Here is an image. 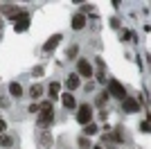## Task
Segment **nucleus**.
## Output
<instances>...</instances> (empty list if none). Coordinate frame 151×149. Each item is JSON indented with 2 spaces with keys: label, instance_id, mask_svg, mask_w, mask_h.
I'll use <instances>...</instances> for the list:
<instances>
[{
  "label": "nucleus",
  "instance_id": "f257e3e1",
  "mask_svg": "<svg viewBox=\"0 0 151 149\" xmlns=\"http://www.w3.org/2000/svg\"><path fill=\"white\" fill-rule=\"evenodd\" d=\"M111 95H113V97H117V99H122V102L126 99V90H124V86H122L117 79L111 81Z\"/></svg>",
  "mask_w": 151,
  "mask_h": 149
},
{
  "label": "nucleus",
  "instance_id": "f03ea898",
  "mask_svg": "<svg viewBox=\"0 0 151 149\" xmlns=\"http://www.w3.org/2000/svg\"><path fill=\"white\" fill-rule=\"evenodd\" d=\"M90 118H93V108H90L88 104H83L81 108H79V113H77V120L81 124H90Z\"/></svg>",
  "mask_w": 151,
  "mask_h": 149
},
{
  "label": "nucleus",
  "instance_id": "7ed1b4c3",
  "mask_svg": "<svg viewBox=\"0 0 151 149\" xmlns=\"http://www.w3.org/2000/svg\"><path fill=\"white\" fill-rule=\"evenodd\" d=\"M47 122H52V104L50 102L41 106V118H38V124H47Z\"/></svg>",
  "mask_w": 151,
  "mask_h": 149
},
{
  "label": "nucleus",
  "instance_id": "20e7f679",
  "mask_svg": "<svg viewBox=\"0 0 151 149\" xmlns=\"http://www.w3.org/2000/svg\"><path fill=\"white\" fill-rule=\"evenodd\" d=\"M27 27H29V16H27L25 12H20L18 16H16V32H25Z\"/></svg>",
  "mask_w": 151,
  "mask_h": 149
},
{
  "label": "nucleus",
  "instance_id": "39448f33",
  "mask_svg": "<svg viewBox=\"0 0 151 149\" xmlns=\"http://www.w3.org/2000/svg\"><path fill=\"white\" fill-rule=\"evenodd\" d=\"M61 41H63V36H61V34H52V36H50V38H47V41H45V45H43V50H45V52H52V50L57 48V45H59V43H61Z\"/></svg>",
  "mask_w": 151,
  "mask_h": 149
},
{
  "label": "nucleus",
  "instance_id": "423d86ee",
  "mask_svg": "<svg viewBox=\"0 0 151 149\" xmlns=\"http://www.w3.org/2000/svg\"><path fill=\"white\" fill-rule=\"evenodd\" d=\"M122 104H124V111H126V113H135V111H140V102H138V99L126 97Z\"/></svg>",
  "mask_w": 151,
  "mask_h": 149
},
{
  "label": "nucleus",
  "instance_id": "0eeeda50",
  "mask_svg": "<svg viewBox=\"0 0 151 149\" xmlns=\"http://www.w3.org/2000/svg\"><path fill=\"white\" fill-rule=\"evenodd\" d=\"M77 68H79V74H83V77H90V74H93V68H90V63L86 61V59H79Z\"/></svg>",
  "mask_w": 151,
  "mask_h": 149
},
{
  "label": "nucleus",
  "instance_id": "6e6552de",
  "mask_svg": "<svg viewBox=\"0 0 151 149\" xmlns=\"http://www.w3.org/2000/svg\"><path fill=\"white\" fill-rule=\"evenodd\" d=\"M0 12L5 14V16H12V18H16V16L20 14L16 5H2V7H0Z\"/></svg>",
  "mask_w": 151,
  "mask_h": 149
},
{
  "label": "nucleus",
  "instance_id": "1a4fd4ad",
  "mask_svg": "<svg viewBox=\"0 0 151 149\" xmlns=\"http://www.w3.org/2000/svg\"><path fill=\"white\" fill-rule=\"evenodd\" d=\"M83 25H86V16L83 14H75L72 16V30H81Z\"/></svg>",
  "mask_w": 151,
  "mask_h": 149
},
{
  "label": "nucleus",
  "instance_id": "9d476101",
  "mask_svg": "<svg viewBox=\"0 0 151 149\" xmlns=\"http://www.w3.org/2000/svg\"><path fill=\"white\" fill-rule=\"evenodd\" d=\"M61 102H63V106H68V108H75V97H72V95L70 93H65L61 97Z\"/></svg>",
  "mask_w": 151,
  "mask_h": 149
},
{
  "label": "nucleus",
  "instance_id": "9b49d317",
  "mask_svg": "<svg viewBox=\"0 0 151 149\" xmlns=\"http://www.w3.org/2000/svg\"><path fill=\"white\" fill-rule=\"evenodd\" d=\"M65 84H68V88H79V74H70Z\"/></svg>",
  "mask_w": 151,
  "mask_h": 149
},
{
  "label": "nucleus",
  "instance_id": "f8f14e48",
  "mask_svg": "<svg viewBox=\"0 0 151 149\" xmlns=\"http://www.w3.org/2000/svg\"><path fill=\"white\" fill-rule=\"evenodd\" d=\"M29 95H32V97H41V95H43V84H36V86H32Z\"/></svg>",
  "mask_w": 151,
  "mask_h": 149
},
{
  "label": "nucleus",
  "instance_id": "ddd939ff",
  "mask_svg": "<svg viewBox=\"0 0 151 149\" xmlns=\"http://www.w3.org/2000/svg\"><path fill=\"white\" fill-rule=\"evenodd\" d=\"M59 90H61V84H59V81H52V84H50V95H52V97H57Z\"/></svg>",
  "mask_w": 151,
  "mask_h": 149
},
{
  "label": "nucleus",
  "instance_id": "4468645a",
  "mask_svg": "<svg viewBox=\"0 0 151 149\" xmlns=\"http://www.w3.org/2000/svg\"><path fill=\"white\" fill-rule=\"evenodd\" d=\"M9 90H12L14 97H20V95H23V88H20V84H12V86H9Z\"/></svg>",
  "mask_w": 151,
  "mask_h": 149
},
{
  "label": "nucleus",
  "instance_id": "2eb2a0df",
  "mask_svg": "<svg viewBox=\"0 0 151 149\" xmlns=\"http://www.w3.org/2000/svg\"><path fill=\"white\" fill-rule=\"evenodd\" d=\"M12 136H5V133H2V136H0V147H12Z\"/></svg>",
  "mask_w": 151,
  "mask_h": 149
},
{
  "label": "nucleus",
  "instance_id": "dca6fc26",
  "mask_svg": "<svg viewBox=\"0 0 151 149\" xmlns=\"http://www.w3.org/2000/svg\"><path fill=\"white\" fill-rule=\"evenodd\" d=\"M106 99H108V93H101L99 97H97V104H101V106H104V104H106Z\"/></svg>",
  "mask_w": 151,
  "mask_h": 149
},
{
  "label": "nucleus",
  "instance_id": "f3484780",
  "mask_svg": "<svg viewBox=\"0 0 151 149\" xmlns=\"http://www.w3.org/2000/svg\"><path fill=\"white\" fill-rule=\"evenodd\" d=\"M95 131H97V127H95V124H86V133H88V136H93Z\"/></svg>",
  "mask_w": 151,
  "mask_h": 149
},
{
  "label": "nucleus",
  "instance_id": "a211bd4d",
  "mask_svg": "<svg viewBox=\"0 0 151 149\" xmlns=\"http://www.w3.org/2000/svg\"><path fill=\"white\" fill-rule=\"evenodd\" d=\"M68 54H70V56H75V54H77V45H72V48L68 50Z\"/></svg>",
  "mask_w": 151,
  "mask_h": 149
},
{
  "label": "nucleus",
  "instance_id": "6ab92c4d",
  "mask_svg": "<svg viewBox=\"0 0 151 149\" xmlns=\"http://www.w3.org/2000/svg\"><path fill=\"white\" fill-rule=\"evenodd\" d=\"M5 129H7V124H5V120H0V133H5Z\"/></svg>",
  "mask_w": 151,
  "mask_h": 149
},
{
  "label": "nucleus",
  "instance_id": "aec40b11",
  "mask_svg": "<svg viewBox=\"0 0 151 149\" xmlns=\"http://www.w3.org/2000/svg\"><path fill=\"white\" fill-rule=\"evenodd\" d=\"M0 27H2V20H0Z\"/></svg>",
  "mask_w": 151,
  "mask_h": 149
},
{
  "label": "nucleus",
  "instance_id": "412c9836",
  "mask_svg": "<svg viewBox=\"0 0 151 149\" xmlns=\"http://www.w3.org/2000/svg\"><path fill=\"white\" fill-rule=\"evenodd\" d=\"M95 149H99V147H95Z\"/></svg>",
  "mask_w": 151,
  "mask_h": 149
}]
</instances>
